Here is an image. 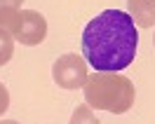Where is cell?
Returning <instances> with one entry per match:
<instances>
[{
  "mask_svg": "<svg viewBox=\"0 0 155 124\" xmlns=\"http://www.w3.org/2000/svg\"><path fill=\"white\" fill-rule=\"evenodd\" d=\"M139 33L129 12L106 10L89 21L82 30V54L94 70L117 73L136 56Z\"/></svg>",
  "mask_w": 155,
  "mask_h": 124,
  "instance_id": "1",
  "label": "cell"
},
{
  "mask_svg": "<svg viewBox=\"0 0 155 124\" xmlns=\"http://www.w3.org/2000/svg\"><path fill=\"white\" fill-rule=\"evenodd\" d=\"M82 91H85V101L89 108L108 110L115 115L127 113L136 98V89L132 80L117 73H106V70H94V75L87 77Z\"/></svg>",
  "mask_w": 155,
  "mask_h": 124,
  "instance_id": "2",
  "label": "cell"
},
{
  "mask_svg": "<svg viewBox=\"0 0 155 124\" xmlns=\"http://www.w3.org/2000/svg\"><path fill=\"white\" fill-rule=\"evenodd\" d=\"M52 77L61 89H80L87 82V61L78 54H61L52 66Z\"/></svg>",
  "mask_w": 155,
  "mask_h": 124,
  "instance_id": "3",
  "label": "cell"
},
{
  "mask_svg": "<svg viewBox=\"0 0 155 124\" xmlns=\"http://www.w3.org/2000/svg\"><path fill=\"white\" fill-rule=\"evenodd\" d=\"M12 35L21 45H28V47L40 45L47 38V21L35 10H21L17 17V24L12 28Z\"/></svg>",
  "mask_w": 155,
  "mask_h": 124,
  "instance_id": "4",
  "label": "cell"
},
{
  "mask_svg": "<svg viewBox=\"0 0 155 124\" xmlns=\"http://www.w3.org/2000/svg\"><path fill=\"white\" fill-rule=\"evenodd\" d=\"M127 7L136 26L141 28L155 26V0H127Z\"/></svg>",
  "mask_w": 155,
  "mask_h": 124,
  "instance_id": "5",
  "label": "cell"
},
{
  "mask_svg": "<svg viewBox=\"0 0 155 124\" xmlns=\"http://www.w3.org/2000/svg\"><path fill=\"white\" fill-rule=\"evenodd\" d=\"M14 54V35L10 30L0 28V66H5Z\"/></svg>",
  "mask_w": 155,
  "mask_h": 124,
  "instance_id": "6",
  "label": "cell"
},
{
  "mask_svg": "<svg viewBox=\"0 0 155 124\" xmlns=\"http://www.w3.org/2000/svg\"><path fill=\"white\" fill-rule=\"evenodd\" d=\"M71 124H99V119H97V115L92 113V108H89L87 103H82L73 110Z\"/></svg>",
  "mask_w": 155,
  "mask_h": 124,
  "instance_id": "7",
  "label": "cell"
},
{
  "mask_svg": "<svg viewBox=\"0 0 155 124\" xmlns=\"http://www.w3.org/2000/svg\"><path fill=\"white\" fill-rule=\"evenodd\" d=\"M7 108H10V91H7V87L0 82V115L7 113Z\"/></svg>",
  "mask_w": 155,
  "mask_h": 124,
  "instance_id": "8",
  "label": "cell"
},
{
  "mask_svg": "<svg viewBox=\"0 0 155 124\" xmlns=\"http://www.w3.org/2000/svg\"><path fill=\"white\" fill-rule=\"evenodd\" d=\"M21 2H24V0H0V5H2V7H17V10H19Z\"/></svg>",
  "mask_w": 155,
  "mask_h": 124,
  "instance_id": "9",
  "label": "cell"
},
{
  "mask_svg": "<svg viewBox=\"0 0 155 124\" xmlns=\"http://www.w3.org/2000/svg\"><path fill=\"white\" fill-rule=\"evenodd\" d=\"M0 124H19V122H12V119H2Z\"/></svg>",
  "mask_w": 155,
  "mask_h": 124,
  "instance_id": "10",
  "label": "cell"
},
{
  "mask_svg": "<svg viewBox=\"0 0 155 124\" xmlns=\"http://www.w3.org/2000/svg\"><path fill=\"white\" fill-rule=\"evenodd\" d=\"M153 45H155V38H153Z\"/></svg>",
  "mask_w": 155,
  "mask_h": 124,
  "instance_id": "11",
  "label": "cell"
}]
</instances>
